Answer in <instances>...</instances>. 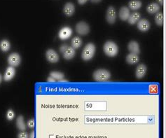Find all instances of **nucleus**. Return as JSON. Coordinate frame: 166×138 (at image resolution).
I'll list each match as a JSON object with an SVG mask.
<instances>
[{
	"instance_id": "a211bd4d",
	"label": "nucleus",
	"mask_w": 166,
	"mask_h": 138,
	"mask_svg": "<svg viewBox=\"0 0 166 138\" xmlns=\"http://www.w3.org/2000/svg\"><path fill=\"white\" fill-rule=\"evenodd\" d=\"M159 10H160L159 5L156 3L149 4L147 6V7H146V11H147L148 13L150 14L156 13Z\"/></svg>"
},
{
	"instance_id": "473e14b6",
	"label": "nucleus",
	"mask_w": 166,
	"mask_h": 138,
	"mask_svg": "<svg viewBox=\"0 0 166 138\" xmlns=\"http://www.w3.org/2000/svg\"><path fill=\"white\" fill-rule=\"evenodd\" d=\"M158 2H159V4L160 5H163V0H158Z\"/></svg>"
},
{
	"instance_id": "4be33fe9",
	"label": "nucleus",
	"mask_w": 166,
	"mask_h": 138,
	"mask_svg": "<svg viewBox=\"0 0 166 138\" xmlns=\"http://www.w3.org/2000/svg\"><path fill=\"white\" fill-rule=\"evenodd\" d=\"M82 39L79 36H75L72 40V47L74 49L79 48L82 46Z\"/></svg>"
},
{
	"instance_id": "f3484780",
	"label": "nucleus",
	"mask_w": 166,
	"mask_h": 138,
	"mask_svg": "<svg viewBox=\"0 0 166 138\" xmlns=\"http://www.w3.org/2000/svg\"><path fill=\"white\" fill-rule=\"evenodd\" d=\"M140 13L138 12H134L132 14H130V16L128 19V23L130 25H135L136 23L140 21Z\"/></svg>"
},
{
	"instance_id": "cd10ccee",
	"label": "nucleus",
	"mask_w": 166,
	"mask_h": 138,
	"mask_svg": "<svg viewBox=\"0 0 166 138\" xmlns=\"http://www.w3.org/2000/svg\"><path fill=\"white\" fill-rule=\"evenodd\" d=\"M35 119H30L28 121V126L30 128H35Z\"/></svg>"
},
{
	"instance_id": "6ab92c4d",
	"label": "nucleus",
	"mask_w": 166,
	"mask_h": 138,
	"mask_svg": "<svg viewBox=\"0 0 166 138\" xmlns=\"http://www.w3.org/2000/svg\"><path fill=\"white\" fill-rule=\"evenodd\" d=\"M75 55H76L75 49H74L72 47H69L67 50L63 53V58H64L65 60H69L74 58Z\"/></svg>"
},
{
	"instance_id": "2f4dec72",
	"label": "nucleus",
	"mask_w": 166,
	"mask_h": 138,
	"mask_svg": "<svg viewBox=\"0 0 166 138\" xmlns=\"http://www.w3.org/2000/svg\"><path fill=\"white\" fill-rule=\"evenodd\" d=\"M91 1L92 3H99V2H100L102 0H91Z\"/></svg>"
},
{
	"instance_id": "9b49d317",
	"label": "nucleus",
	"mask_w": 166,
	"mask_h": 138,
	"mask_svg": "<svg viewBox=\"0 0 166 138\" xmlns=\"http://www.w3.org/2000/svg\"><path fill=\"white\" fill-rule=\"evenodd\" d=\"M146 70H147V69H146L145 65H144V64H140V65H139L138 67H137L135 70L136 78L138 79H142L146 75Z\"/></svg>"
},
{
	"instance_id": "6e6552de",
	"label": "nucleus",
	"mask_w": 166,
	"mask_h": 138,
	"mask_svg": "<svg viewBox=\"0 0 166 138\" xmlns=\"http://www.w3.org/2000/svg\"><path fill=\"white\" fill-rule=\"evenodd\" d=\"M107 21L109 24H114L116 20V11L114 6H109L107 11L106 15Z\"/></svg>"
},
{
	"instance_id": "20e7f679",
	"label": "nucleus",
	"mask_w": 166,
	"mask_h": 138,
	"mask_svg": "<svg viewBox=\"0 0 166 138\" xmlns=\"http://www.w3.org/2000/svg\"><path fill=\"white\" fill-rule=\"evenodd\" d=\"M76 31L77 33L81 36L87 35L90 33V26L89 25L84 21L79 22L76 25Z\"/></svg>"
},
{
	"instance_id": "412c9836",
	"label": "nucleus",
	"mask_w": 166,
	"mask_h": 138,
	"mask_svg": "<svg viewBox=\"0 0 166 138\" xmlns=\"http://www.w3.org/2000/svg\"><path fill=\"white\" fill-rule=\"evenodd\" d=\"M0 48L3 52H7L10 50L11 48V43L10 41L7 39H4L0 42Z\"/></svg>"
},
{
	"instance_id": "0eeeda50",
	"label": "nucleus",
	"mask_w": 166,
	"mask_h": 138,
	"mask_svg": "<svg viewBox=\"0 0 166 138\" xmlns=\"http://www.w3.org/2000/svg\"><path fill=\"white\" fill-rule=\"evenodd\" d=\"M46 58L47 60L51 63H56L59 61V55L55 50L49 48L46 52Z\"/></svg>"
},
{
	"instance_id": "f8f14e48",
	"label": "nucleus",
	"mask_w": 166,
	"mask_h": 138,
	"mask_svg": "<svg viewBox=\"0 0 166 138\" xmlns=\"http://www.w3.org/2000/svg\"><path fill=\"white\" fill-rule=\"evenodd\" d=\"M130 10L127 6H122L119 10V16L121 21H128V19L130 16Z\"/></svg>"
},
{
	"instance_id": "2eb2a0df",
	"label": "nucleus",
	"mask_w": 166,
	"mask_h": 138,
	"mask_svg": "<svg viewBox=\"0 0 166 138\" xmlns=\"http://www.w3.org/2000/svg\"><path fill=\"white\" fill-rule=\"evenodd\" d=\"M126 62L128 63L129 65H135L140 61V57L138 55L134 53H129L128 56H126Z\"/></svg>"
},
{
	"instance_id": "7ed1b4c3",
	"label": "nucleus",
	"mask_w": 166,
	"mask_h": 138,
	"mask_svg": "<svg viewBox=\"0 0 166 138\" xmlns=\"http://www.w3.org/2000/svg\"><path fill=\"white\" fill-rule=\"evenodd\" d=\"M92 76L96 81H106L111 78V73L104 69H99L94 71Z\"/></svg>"
},
{
	"instance_id": "7c9ffc66",
	"label": "nucleus",
	"mask_w": 166,
	"mask_h": 138,
	"mask_svg": "<svg viewBox=\"0 0 166 138\" xmlns=\"http://www.w3.org/2000/svg\"><path fill=\"white\" fill-rule=\"evenodd\" d=\"M35 132H31V134L29 135V138H35Z\"/></svg>"
},
{
	"instance_id": "f03ea898",
	"label": "nucleus",
	"mask_w": 166,
	"mask_h": 138,
	"mask_svg": "<svg viewBox=\"0 0 166 138\" xmlns=\"http://www.w3.org/2000/svg\"><path fill=\"white\" fill-rule=\"evenodd\" d=\"M96 46L92 43L87 44L81 53V58L85 61L91 60L96 54Z\"/></svg>"
},
{
	"instance_id": "c756f323",
	"label": "nucleus",
	"mask_w": 166,
	"mask_h": 138,
	"mask_svg": "<svg viewBox=\"0 0 166 138\" xmlns=\"http://www.w3.org/2000/svg\"><path fill=\"white\" fill-rule=\"evenodd\" d=\"M47 81H48V82H55V80L53 78L51 77V76H49V77L47 79Z\"/></svg>"
},
{
	"instance_id": "a878e982",
	"label": "nucleus",
	"mask_w": 166,
	"mask_h": 138,
	"mask_svg": "<svg viewBox=\"0 0 166 138\" xmlns=\"http://www.w3.org/2000/svg\"><path fill=\"white\" fill-rule=\"evenodd\" d=\"M70 46L67 45V44H62V46H60V53H62V54L64 53L67 50L68 48H69Z\"/></svg>"
},
{
	"instance_id": "b1692460",
	"label": "nucleus",
	"mask_w": 166,
	"mask_h": 138,
	"mask_svg": "<svg viewBox=\"0 0 166 138\" xmlns=\"http://www.w3.org/2000/svg\"><path fill=\"white\" fill-rule=\"evenodd\" d=\"M155 23L158 26H163V14L161 12L157 13L155 16Z\"/></svg>"
},
{
	"instance_id": "9d476101",
	"label": "nucleus",
	"mask_w": 166,
	"mask_h": 138,
	"mask_svg": "<svg viewBox=\"0 0 166 138\" xmlns=\"http://www.w3.org/2000/svg\"><path fill=\"white\" fill-rule=\"evenodd\" d=\"M16 69L15 67H11V66H9L6 68L5 71V73H4V79L5 81H9L11 79H13L14 76H16Z\"/></svg>"
},
{
	"instance_id": "bb28decb",
	"label": "nucleus",
	"mask_w": 166,
	"mask_h": 138,
	"mask_svg": "<svg viewBox=\"0 0 166 138\" xmlns=\"http://www.w3.org/2000/svg\"><path fill=\"white\" fill-rule=\"evenodd\" d=\"M18 138H29L28 133L26 132L22 131L18 135Z\"/></svg>"
},
{
	"instance_id": "f257e3e1",
	"label": "nucleus",
	"mask_w": 166,
	"mask_h": 138,
	"mask_svg": "<svg viewBox=\"0 0 166 138\" xmlns=\"http://www.w3.org/2000/svg\"><path fill=\"white\" fill-rule=\"evenodd\" d=\"M103 51L104 53L109 57H115L119 53V47L115 42L108 41L104 44Z\"/></svg>"
},
{
	"instance_id": "72a5a7b5",
	"label": "nucleus",
	"mask_w": 166,
	"mask_h": 138,
	"mask_svg": "<svg viewBox=\"0 0 166 138\" xmlns=\"http://www.w3.org/2000/svg\"><path fill=\"white\" fill-rule=\"evenodd\" d=\"M2 76L1 75V74H0V83H2Z\"/></svg>"
},
{
	"instance_id": "aec40b11",
	"label": "nucleus",
	"mask_w": 166,
	"mask_h": 138,
	"mask_svg": "<svg viewBox=\"0 0 166 138\" xmlns=\"http://www.w3.org/2000/svg\"><path fill=\"white\" fill-rule=\"evenodd\" d=\"M129 8L133 11H136L141 8V2L138 0H132L128 3Z\"/></svg>"
},
{
	"instance_id": "1a4fd4ad",
	"label": "nucleus",
	"mask_w": 166,
	"mask_h": 138,
	"mask_svg": "<svg viewBox=\"0 0 166 138\" xmlns=\"http://www.w3.org/2000/svg\"><path fill=\"white\" fill-rule=\"evenodd\" d=\"M137 26H138L139 30L145 33V32H147L150 29L151 24L149 21L146 19H141L138 22V25Z\"/></svg>"
},
{
	"instance_id": "423d86ee",
	"label": "nucleus",
	"mask_w": 166,
	"mask_h": 138,
	"mask_svg": "<svg viewBox=\"0 0 166 138\" xmlns=\"http://www.w3.org/2000/svg\"><path fill=\"white\" fill-rule=\"evenodd\" d=\"M73 34V31L71 28L68 26L64 27L62 29H60V30L58 33V37L62 41L67 40V39H70L72 36Z\"/></svg>"
},
{
	"instance_id": "5701e85b",
	"label": "nucleus",
	"mask_w": 166,
	"mask_h": 138,
	"mask_svg": "<svg viewBox=\"0 0 166 138\" xmlns=\"http://www.w3.org/2000/svg\"><path fill=\"white\" fill-rule=\"evenodd\" d=\"M50 76H51V77L54 79L55 81L57 80L58 81L64 79V78H65L64 74L62 73V72H60V71H51V72L50 73Z\"/></svg>"
},
{
	"instance_id": "393cba45",
	"label": "nucleus",
	"mask_w": 166,
	"mask_h": 138,
	"mask_svg": "<svg viewBox=\"0 0 166 138\" xmlns=\"http://www.w3.org/2000/svg\"><path fill=\"white\" fill-rule=\"evenodd\" d=\"M15 112H13V110L9 109L6 112V119L9 121H12L15 118Z\"/></svg>"
},
{
	"instance_id": "39448f33",
	"label": "nucleus",
	"mask_w": 166,
	"mask_h": 138,
	"mask_svg": "<svg viewBox=\"0 0 166 138\" xmlns=\"http://www.w3.org/2000/svg\"><path fill=\"white\" fill-rule=\"evenodd\" d=\"M7 61H8L9 65L11 67H18L21 63V57L18 53H12L9 56Z\"/></svg>"
},
{
	"instance_id": "c85d7f7f",
	"label": "nucleus",
	"mask_w": 166,
	"mask_h": 138,
	"mask_svg": "<svg viewBox=\"0 0 166 138\" xmlns=\"http://www.w3.org/2000/svg\"><path fill=\"white\" fill-rule=\"evenodd\" d=\"M88 0H78V3L80 5H84L87 2Z\"/></svg>"
},
{
	"instance_id": "ddd939ff",
	"label": "nucleus",
	"mask_w": 166,
	"mask_h": 138,
	"mask_svg": "<svg viewBox=\"0 0 166 138\" xmlns=\"http://www.w3.org/2000/svg\"><path fill=\"white\" fill-rule=\"evenodd\" d=\"M128 48L131 53L136 54V55H138V54L140 53V45H139V44L135 41H131L128 44Z\"/></svg>"
},
{
	"instance_id": "4468645a",
	"label": "nucleus",
	"mask_w": 166,
	"mask_h": 138,
	"mask_svg": "<svg viewBox=\"0 0 166 138\" xmlns=\"http://www.w3.org/2000/svg\"><path fill=\"white\" fill-rule=\"evenodd\" d=\"M63 11H64L65 16H67L68 17L72 16V15L74 13L75 11L74 5L72 3H71V2H68V3L65 5L64 9H63Z\"/></svg>"
},
{
	"instance_id": "dca6fc26",
	"label": "nucleus",
	"mask_w": 166,
	"mask_h": 138,
	"mask_svg": "<svg viewBox=\"0 0 166 138\" xmlns=\"http://www.w3.org/2000/svg\"><path fill=\"white\" fill-rule=\"evenodd\" d=\"M16 125L17 128L21 130V131H25L26 130V124L24 121V117L23 116L20 115L16 119Z\"/></svg>"
}]
</instances>
